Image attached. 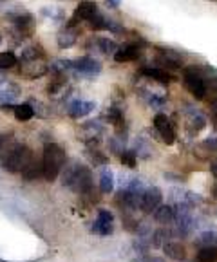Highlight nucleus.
Instances as JSON below:
<instances>
[{
  "instance_id": "1",
  "label": "nucleus",
  "mask_w": 217,
  "mask_h": 262,
  "mask_svg": "<svg viewBox=\"0 0 217 262\" xmlns=\"http://www.w3.org/2000/svg\"><path fill=\"white\" fill-rule=\"evenodd\" d=\"M66 150L58 147L56 143H49L44 148V158H42V176L46 181H54L62 172L63 165H66Z\"/></svg>"
},
{
  "instance_id": "2",
  "label": "nucleus",
  "mask_w": 217,
  "mask_h": 262,
  "mask_svg": "<svg viewBox=\"0 0 217 262\" xmlns=\"http://www.w3.org/2000/svg\"><path fill=\"white\" fill-rule=\"evenodd\" d=\"M63 186H69L71 190L80 193H85L93 188V176L91 170L83 165H74L63 176Z\"/></svg>"
},
{
  "instance_id": "3",
  "label": "nucleus",
  "mask_w": 217,
  "mask_h": 262,
  "mask_svg": "<svg viewBox=\"0 0 217 262\" xmlns=\"http://www.w3.org/2000/svg\"><path fill=\"white\" fill-rule=\"evenodd\" d=\"M33 159L35 158H33L31 148L26 147V145H16V147L2 159V165H4V168L8 170V172L16 173V172H22Z\"/></svg>"
},
{
  "instance_id": "4",
  "label": "nucleus",
  "mask_w": 217,
  "mask_h": 262,
  "mask_svg": "<svg viewBox=\"0 0 217 262\" xmlns=\"http://www.w3.org/2000/svg\"><path fill=\"white\" fill-rule=\"evenodd\" d=\"M183 78H185L186 89L194 94L198 100H203V98L206 96V83H205V80H203V76L199 74V71L196 69V67H188V69H185Z\"/></svg>"
},
{
  "instance_id": "5",
  "label": "nucleus",
  "mask_w": 217,
  "mask_h": 262,
  "mask_svg": "<svg viewBox=\"0 0 217 262\" xmlns=\"http://www.w3.org/2000/svg\"><path fill=\"white\" fill-rule=\"evenodd\" d=\"M163 193L158 186H152V188H147L141 195L140 201V208L143 210L145 213H152L159 205H161Z\"/></svg>"
},
{
  "instance_id": "6",
  "label": "nucleus",
  "mask_w": 217,
  "mask_h": 262,
  "mask_svg": "<svg viewBox=\"0 0 217 262\" xmlns=\"http://www.w3.org/2000/svg\"><path fill=\"white\" fill-rule=\"evenodd\" d=\"M114 230V219L113 213L108 210H100L98 212V219L93 224V231L98 235H111Z\"/></svg>"
},
{
  "instance_id": "7",
  "label": "nucleus",
  "mask_w": 217,
  "mask_h": 262,
  "mask_svg": "<svg viewBox=\"0 0 217 262\" xmlns=\"http://www.w3.org/2000/svg\"><path fill=\"white\" fill-rule=\"evenodd\" d=\"M154 127H156V130L159 132V138L167 143V145H172V143L176 141L174 127L170 125V121H168L167 116H163V114L156 116V118H154Z\"/></svg>"
},
{
  "instance_id": "8",
  "label": "nucleus",
  "mask_w": 217,
  "mask_h": 262,
  "mask_svg": "<svg viewBox=\"0 0 217 262\" xmlns=\"http://www.w3.org/2000/svg\"><path fill=\"white\" fill-rule=\"evenodd\" d=\"M71 63H73V69L81 74H100L101 71V63L94 58H76V60H71Z\"/></svg>"
},
{
  "instance_id": "9",
  "label": "nucleus",
  "mask_w": 217,
  "mask_h": 262,
  "mask_svg": "<svg viewBox=\"0 0 217 262\" xmlns=\"http://www.w3.org/2000/svg\"><path fill=\"white\" fill-rule=\"evenodd\" d=\"M96 108V103L94 101H83V100H76L69 105V114L71 118L78 120V118H83V116L91 114V112Z\"/></svg>"
},
{
  "instance_id": "10",
  "label": "nucleus",
  "mask_w": 217,
  "mask_h": 262,
  "mask_svg": "<svg viewBox=\"0 0 217 262\" xmlns=\"http://www.w3.org/2000/svg\"><path fill=\"white\" fill-rule=\"evenodd\" d=\"M18 85H15L13 81H0V103L9 105L18 98Z\"/></svg>"
},
{
  "instance_id": "11",
  "label": "nucleus",
  "mask_w": 217,
  "mask_h": 262,
  "mask_svg": "<svg viewBox=\"0 0 217 262\" xmlns=\"http://www.w3.org/2000/svg\"><path fill=\"white\" fill-rule=\"evenodd\" d=\"M96 13V4L93 0H81L74 11V20H91Z\"/></svg>"
},
{
  "instance_id": "12",
  "label": "nucleus",
  "mask_w": 217,
  "mask_h": 262,
  "mask_svg": "<svg viewBox=\"0 0 217 262\" xmlns=\"http://www.w3.org/2000/svg\"><path fill=\"white\" fill-rule=\"evenodd\" d=\"M138 54H140V49L136 46H123L120 47V49L116 51V54H114V60L120 63L123 62H132V60H136L138 58Z\"/></svg>"
},
{
  "instance_id": "13",
  "label": "nucleus",
  "mask_w": 217,
  "mask_h": 262,
  "mask_svg": "<svg viewBox=\"0 0 217 262\" xmlns=\"http://www.w3.org/2000/svg\"><path fill=\"white\" fill-rule=\"evenodd\" d=\"M176 213H174V208L168 205H163V206H158L154 210V219L158 221L159 224H170L174 221Z\"/></svg>"
},
{
  "instance_id": "14",
  "label": "nucleus",
  "mask_w": 217,
  "mask_h": 262,
  "mask_svg": "<svg viewBox=\"0 0 217 262\" xmlns=\"http://www.w3.org/2000/svg\"><path fill=\"white\" fill-rule=\"evenodd\" d=\"M163 250H165V255L172 260H185L186 257V250L179 243H167L163 246Z\"/></svg>"
},
{
  "instance_id": "15",
  "label": "nucleus",
  "mask_w": 217,
  "mask_h": 262,
  "mask_svg": "<svg viewBox=\"0 0 217 262\" xmlns=\"http://www.w3.org/2000/svg\"><path fill=\"white\" fill-rule=\"evenodd\" d=\"M47 67L42 63V60H33V62H24V73L27 76H42L46 74Z\"/></svg>"
},
{
  "instance_id": "16",
  "label": "nucleus",
  "mask_w": 217,
  "mask_h": 262,
  "mask_svg": "<svg viewBox=\"0 0 217 262\" xmlns=\"http://www.w3.org/2000/svg\"><path fill=\"white\" fill-rule=\"evenodd\" d=\"M100 188L103 193H111L114 190V176L108 168H103L100 172Z\"/></svg>"
},
{
  "instance_id": "17",
  "label": "nucleus",
  "mask_w": 217,
  "mask_h": 262,
  "mask_svg": "<svg viewBox=\"0 0 217 262\" xmlns=\"http://www.w3.org/2000/svg\"><path fill=\"white\" fill-rule=\"evenodd\" d=\"M13 112H15V118H16L18 121H29V120L33 118V116H35V108H33L29 103L15 105Z\"/></svg>"
},
{
  "instance_id": "18",
  "label": "nucleus",
  "mask_w": 217,
  "mask_h": 262,
  "mask_svg": "<svg viewBox=\"0 0 217 262\" xmlns=\"http://www.w3.org/2000/svg\"><path fill=\"white\" fill-rule=\"evenodd\" d=\"M141 74L147 76V78H152V80L159 81V83H163V85H167L168 81H170V76L161 69H152V67H147V69L141 71Z\"/></svg>"
},
{
  "instance_id": "19",
  "label": "nucleus",
  "mask_w": 217,
  "mask_h": 262,
  "mask_svg": "<svg viewBox=\"0 0 217 262\" xmlns=\"http://www.w3.org/2000/svg\"><path fill=\"white\" fill-rule=\"evenodd\" d=\"M74 42H76V33H74L73 29H63V31L58 35V46L62 47V49L73 47Z\"/></svg>"
},
{
  "instance_id": "20",
  "label": "nucleus",
  "mask_w": 217,
  "mask_h": 262,
  "mask_svg": "<svg viewBox=\"0 0 217 262\" xmlns=\"http://www.w3.org/2000/svg\"><path fill=\"white\" fill-rule=\"evenodd\" d=\"M198 262H217V246H203L198 253Z\"/></svg>"
},
{
  "instance_id": "21",
  "label": "nucleus",
  "mask_w": 217,
  "mask_h": 262,
  "mask_svg": "<svg viewBox=\"0 0 217 262\" xmlns=\"http://www.w3.org/2000/svg\"><path fill=\"white\" fill-rule=\"evenodd\" d=\"M22 176L26 179H35V178H38V176H42V161L36 163L35 159H33V161L22 170Z\"/></svg>"
},
{
  "instance_id": "22",
  "label": "nucleus",
  "mask_w": 217,
  "mask_h": 262,
  "mask_svg": "<svg viewBox=\"0 0 217 262\" xmlns=\"http://www.w3.org/2000/svg\"><path fill=\"white\" fill-rule=\"evenodd\" d=\"M16 63V56L13 53H0V69H9Z\"/></svg>"
},
{
  "instance_id": "23",
  "label": "nucleus",
  "mask_w": 217,
  "mask_h": 262,
  "mask_svg": "<svg viewBox=\"0 0 217 262\" xmlns=\"http://www.w3.org/2000/svg\"><path fill=\"white\" fill-rule=\"evenodd\" d=\"M53 71H56L58 74L66 73L67 69H73V63H71V60H63V58H58V60H54L53 62Z\"/></svg>"
},
{
  "instance_id": "24",
  "label": "nucleus",
  "mask_w": 217,
  "mask_h": 262,
  "mask_svg": "<svg viewBox=\"0 0 217 262\" xmlns=\"http://www.w3.org/2000/svg\"><path fill=\"white\" fill-rule=\"evenodd\" d=\"M107 120H108V123H113V125H120L121 123V120H123V114H121V111L120 108H108V112H107Z\"/></svg>"
},
{
  "instance_id": "25",
  "label": "nucleus",
  "mask_w": 217,
  "mask_h": 262,
  "mask_svg": "<svg viewBox=\"0 0 217 262\" xmlns=\"http://www.w3.org/2000/svg\"><path fill=\"white\" fill-rule=\"evenodd\" d=\"M199 243H201L203 246H217L215 233H212V231H205V233L199 237Z\"/></svg>"
},
{
  "instance_id": "26",
  "label": "nucleus",
  "mask_w": 217,
  "mask_h": 262,
  "mask_svg": "<svg viewBox=\"0 0 217 262\" xmlns=\"http://www.w3.org/2000/svg\"><path fill=\"white\" fill-rule=\"evenodd\" d=\"M168 231H165V230H158L154 233V246H158V248H163L165 244L168 243Z\"/></svg>"
},
{
  "instance_id": "27",
  "label": "nucleus",
  "mask_w": 217,
  "mask_h": 262,
  "mask_svg": "<svg viewBox=\"0 0 217 262\" xmlns=\"http://www.w3.org/2000/svg\"><path fill=\"white\" fill-rule=\"evenodd\" d=\"M121 163H123L125 166H128V168H134L138 163H136V154L132 150H127L121 154Z\"/></svg>"
},
{
  "instance_id": "28",
  "label": "nucleus",
  "mask_w": 217,
  "mask_h": 262,
  "mask_svg": "<svg viewBox=\"0 0 217 262\" xmlns=\"http://www.w3.org/2000/svg\"><path fill=\"white\" fill-rule=\"evenodd\" d=\"M89 22H91V26H93L94 29H101V27H105V26H107V20H105V16H101L98 11L94 13V16L89 20Z\"/></svg>"
},
{
  "instance_id": "29",
  "label": "nucleus",
  "mask_w": 217,
  "mask_h": 262,
  "mask_svg": "<svg viewBox=\"0 0 217 262\" xmlns=\"http://www.w3.org/2000/svg\"><path fill=\"white\" fill-rule=\"evenodd\" d=\"M98 43H100L101 53H111V51L114 49V42H111V40H107V38H100Z\"/></svg>"
},
{
  "instance_id": "30",
  "label": "nucleus",
  "mask_w": 217,
  "mask_h": 262,
  "mask_svg": "<svg viewBox=\"0 0 217 262\" xmlns=\"http://www.w3.org/2000/svg\"><path fill=\"white\" fill-rule=\"evenodd\" d=\"M150 105H152V107H161V105H165V98L152 96L150 98Z\"/></svg>"
},
{
  "instance_id": "31",
  "label": "nucleus",
  "mask_w": 217,
  "mask_h": 262,
  "mask_svg": "<svg viewBox=\"0 0 217 262\" xmlns=\"http://www.w3.org/2000/svg\"><path fill=\"white\" fill-rule=\"evenodd\" d=\"M121 0H105V4L108 6V8H118L120 6Z\"/></svg>"
},
{
  "instance_id": "32",
  "label": "nucleus",
  "mask_w": 217,
  "mask_h": 262,
  "mask_svg": "<svg viewBox=\"0 0 217 262\" xmlns=\"http://www.w3.org/2000/svg\"><path fill=\"white\" fill-rule=\"evenodd\" d=\"M213 193H215V197H217V185H215V192H213Z\"/></svg>"
},
{
  "instance_id": "33",
  "label": "nucleus",
  "mask_w": 217,
  "mask_h": 262,
  "mask_svg": "<svg viewBox=\"0 0 217 262\" xmlns=\"http://www.w3.org/2000/svg\"><path fill=\"white\" fill-rule=\"evenodd\" d=\"M215 147H217V139H215Z\"/></svg>"
},
{
  "instance_id": "34",
  "label": "nucleus",
  "mask_w": 217,
  "mask_h": 262,
  "mask_svg": "<svg viewBox=\"0 0 217 262\" xmlns=\"http://www.w3.org/2000/svg\"><path fill=\"white\" fill-rule=\"evenodd\" d=\"M0 42H2V36H0Z\"/></svg>"
}]
</instances>
